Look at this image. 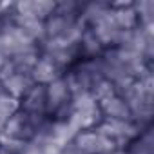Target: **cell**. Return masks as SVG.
<instances>
[{"mask_svg":"<svg viewBox=\"0 0 154 154\" xmlns=\"http://www.w3.org/2000/svg\"><path fill=\"white\" fill-rule=\"evenodd\" d=\"M2 85H4V89H6V93H8L9 96L20 100V98L35 85V82H33V78H31V74L15 72L13 76H9V78H6V80L2 82Z\"/></svg>","mask_w":154,"mask_h":154,"instance_id":"13","label":"cell"},{"mask_svg":"<svg viewBox=\"0 0 154 154\" xmlns=\"http://www.w3.org/2000/svg\"><path fill=\"white\" fill-rule=\"evenodd\" d=\"M74 147L80 149L84 154H111L114 152L118 147L112 140H109L107 136L100 134L96 129H89V131H80L72 140Z\"/></svg>","mask_w":154,"mask_h":154,"instance_id":"2","label":"cell"},{"mask_svg":"<svg viewBox=\"0 0 154 154\" xmlns=\"http://www.w3.org/2000/svg\"><path fill=\"white\" fill-rule=\"evenodd\" d=\"M62 74H63V69H60L49 56H45V54L40 53V56H38L33 71H31V78L38 85H49L51 82H54L56 78H60Z\"/></svg>","mask_w":154,"mask_h":154,"instance_id":"6","label":"cell"},{"mask_svg":"<svg viewBox=\"0 0 154 154\" xmlns=\"http://www.w3.org/2000/svg\"><path fill=\"white\" fill-rule=\"evenodd\" d=\"M89 94H91L96 102H102V100H105V98H109V96H112V94H116V93H114V87H112L111 82H107L105 78H100V80H96V82L93 84Z\"/></svg>","mask_w":154,"mask_h":154,"instance_id":"21","label":"cell"},{"mask_svg":"<svg viewBox=\"0 0 154 154\" xmlns=\"http://www.w3.org/2000/svg\"><path fill=\"white\" fill-rule=\"evenodd\" d=\"M111 154H125V152H123V149H116V150L111 152Z\"/></svg>","mask_w":154,"mask_h":154,"instance_id":"22","label":"cell"},{"mask_svg":"<svg viewBox=\"0 0 154 154\" xmlns=\"http://www.w3.org/2000/svg\"><path fill=\"white\" fill-rule=\"evenodd\" d=\"M38 56H40V49H38V45H36V47H33V49H27V51H22V53H18V54L9 56V62H11V65L15 67L17 72L31 74V71H33V67H35Z\"/></svg>","mask_w":154,"mask_h":154,"instance_id":"18","label":"cell"},{"mask_svg":"<svg viewBox=\"0 0 154 154\" xmlns=\"http://www.w3.org/2000/svg\"><path fill=\"white\" fill-rule=\"evenodd\" d=\"M78 134L76 127L71 122H54L51 125V143L56 147H65L67 143H71L74 140V136Z\"/></svg>","mask_w":154,"mask_h":154,"instance_id":"17","label":"cell"},{"mask_svg":"<svg viewBox=\"0 0 154 154\" xmlns=\"http://www.w3.org/2000/svg\"><path fill=\"white\" fill-rule=\"evenodd\" d=\"M111 17L122 31H131L138 27V15L132 2H111Z\"/></svg>","mask_w":154,"mask_h":154,"instance_id":"10","label":"cell"},{"mask_svg":"<svg viewBox=\"0 0 154 154\" xmlns=\"http://www.w3.org/2000/svg\"><path fill=\"white\" fill-rule=\"evenodd\" d=\"M27 147H29L27 141H20L6 134H0V154H24Z\"/></svg>","mask_w":154,"mask_h":154,"instance_id":"20","label":"cell"},{"mask_svg":"<svg viewBox=\"0 0 154 154\" xmlns=\"http://www.w3.org/2000/svg\"><path fill=\"white\" fill-rule=\"evenodd\" d=\"M111 11V2H103V0H94V2H84L82 11H80V20L91 27L96 24L100 18H103Z\"/></svg>","mask_w":154,"mask_h":154,"instance_id":"14","label":"cell"},{"mask_svg":"<svg viewBox=\"0 0 154 154\" xmlns=\"http://www.w3.org/2000/svg\"><path fill=\"white\" fill-rule=\"evenodd\" d=\"M125 154H154V129L147 127L134 138L125 149Z\"/></svg>","mask_w":154,"mask_h":154,"instance_id":"16","label":"cell"},{"mask_svg":"<svg viewBox=\"0 0 154 154\" xmlns=\"http://www.w3.org/2000/svg\"><path fill=\"white\" fill-rule=\"evenodd\" d=\"M18 102H20V111H24L26 114H47L45 85L35 84Z\"/></svg>","mask_w":154,"mask_h":154,"instance_id":"7","label":"cell"},{"mask_svg":"<svg viewBox=\"0 0 154 154\" xmlns=\"http://www.w3.org/2000/svg\"><path fill=\"white\" fill-rule=\"evenodd\" d=\"M45 98H47V116L51 118L58 109H62L63 105H67L72 98L67 82L63 78V74L60 78H56L54 82H51L49 85H45Z\"/></svg>","mask_w":154,"mask_h":154,"instance_id":"4","label":"cell"},{"mask_svg":"<svg viewBox=\"0 0 154 154\" xmlns=\"http://www.w3.org/2000/svg\"><path fill=\"white\" fill-rule=\"evenodd\" d=\"M132 6L138 15V26L154 27V0H140V2H132Z\"/></svg>","mask_w":154,"mask_h":154,"instance_id":"19","label":"cell"},{"mask_svg":"<svg viewBox=\"0 0 154 154\" xmlns=\"http://www.w3.org/2000/svg\"><path fill=\"white\" fill-rule=\"evenodd\" d=\"M54 6L56 2H53V0H24V2H15V13L45 20L54 13Z\"/></svg>","mask_w":154,"mask_h":154,"instance_id":"8","label":"cell"},{"mask_svg":"<svg viewBox=\"0 0 154 154\" xmlns=\"http://www.w3.org/2000/svg\"><path fill=\"white\" fill-rule=\"evenodd\" d=\"M94 129L100 134H103L109 140H112L118 149H125L141 132V129L134 122H131V120L123 122V120H107V118H103Z\"/></svg>","mask_w":154,"mask_h":154,"instance_id":"1","label":"cell"},{"mask_svg":"<svg viewBox=\"0 0 154 154\" xmlns=\"http://www.w3.org/2000/svg\"><path fill=\"white\" fill-rule=\"evenodd\" d=\"M91 29L96 35V38L102 42L103 49H109V47H116L118 45L120 36H122V29L114 24V20L111 17V11L103 18H100L96 24H93Z\"/></svg>","mask_w":154,"mask_h":154,"instance_id":"5","label":"cell"},{"mask_svg":"<svg viewBox=\"0 0 154 154\" xmlns=\"http://www.w3.org/2000/svg\"><path fill=\"white\" fill-rule=\"evenodd\" d=\"M103 45L102 42L96 38V35L93 33L91 27H85L80 40H78V54L80 58H96L103 53Z\"/></svg>","mask_w":154,"mask_h":154,"instance_id":"15","label":"cell"},{"mask_svg":"<svg viewBox=\"0 0 154 154\" xmlns=\"http://www.w3.org/2000/svg\"><path fill=\"white\" fill-rule=\"evenodd\" d=\"M80 22V18L74 17H63L58 13H53L51 17H47L44 20V27H45V40H56L65 36L76 24Z\"/></svg>","mask_w":154,"mask_h":154,"instance_id":"9","label":"cell"},{"mask_svg":"<svg viewBox=\"0 0 154 154\" xmlns=\"http://www.w3.org/2000/svg\"><path fill=\"white\" fill-rule=\"evenodd\" d=\"M100 105V111H102V116L107 118V120H131L132 122V114H131V109H129V103L118 96V94H112L102 102H98Z\"/></svg>","mask_w":154,"mask_h":154,"instance_id":"11","label":"cell"},{"mask_svg":"<svg viewBox=\"0 0 154 154\" xmlns=\"http://www.w3.org/2000/svg\"><path fill=\"white\" fill-rule=\"evenodd\" d=\"M0 134H2V131H0Z\"/></svg>","mask_w":154,"mask_h":154,"instance_id":"23","label":"cell"},{"mask_svg":"<svg viewBox=\"0 0 154 154\" xmlns=\"http://www.w3.org/2000/svg\"><path fill=\"white\" fill-rule=\"evenodd\" d=\"M35 132H36V125L33 123L29 114H26L20 109L13 116H9V120L6 122V125L2 129V134L15 138V140H20V141H27V143L33 140Z\"/></svg>","mask_w":154,"mask_h":154,"instance_id":"3","label":"cell"},{"mask_svg":"<svg viewBox=\"0 0 154 154\" xmlns=\"http://www.w3.org/2000/svg\"><path fill=\"white\" fill-rule=\"evenodd\" d=\"M13 24L17 27H20L36 45L42 44L45 40V27H44V20L33 18V17H24V15H17L13 17Z\"/></svg>","mask_w":154,"mask_h":154,"instance_id":"12","label":"cell"}]
</instances>
